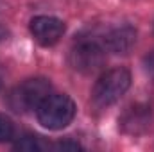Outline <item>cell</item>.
I'll return each instance as SVG.
<instances>
[{"label":"cell","mask_w":154,"mask_h":152,"mask_svg":"<svg viewBox=\"0 0 154 152\" xmlns=\"http://www.w3.org/2000/svg\"><path fill=\"white\" fill-rule=\"evenodd\" d=\"M145 70L151 75V79H154V50L145 57Z\"/></svg>","instance_id":"8fae6325"},{"label":"cell","mask_w":154,"mask_h":152,"mask_svg":"<svg viewBox=\"0 0 154 152\" xmlns=\"http://www.w3.org/2000/svg\"><path fill=\"white\" fill-rule=\"evenodd\" d=\"M54 149L56 150H79L81 145L75 143V141H59V143L54 145Z\"/></svg>","instance_id":"30bf717a"},{"label":"cell","mask_w":154,"mask_h":152,"mask_svg":"<svg viewBox=\"0 0 154 152\" xmlns=\"http://www.w3.org/2000/svg\"><path fill=\"white\" fill-rule=\"evenodd\" d=\"M104 61H106V50L102 45H99L93 39L79 41L70 52L72 68L86 75L99 72L104 66Z\"/></svg>","instance_id":"277c9868"},{"label":"cell","mask_w":154,"mask_h":152,"mask_svg":"<svg viewBox=\"0 0 154 152\" xmlns=\"http://www.w3.org/2000/svg\"><path fill=\"white\" fill-rule=\"evenodd\" d=\"M38 122L50 131L65 129L75 116V104L65 93H50L36 109Z\"/></svg>","instance_id":"6da1fadb"},{"label":"cell","mask_w":154,"mask_h":152,"mask_svg":"<svg viewBox=\"0 0 154 152\" xmlns=\"http://www.w3.org/2000/svg\"><path fill=\"white\" fill-rule=\"evenodd\" d=\"M0 86H2V81H0Z\"/></svg>","instance_id":"7c38bea8"},{"label":"cell","mask_w":154,"mask_h":152,"mask_svg":"<svg viewBox=\"0 0 154 152\" xmlns=\"http://www.w3.org/2000/svg\"><path fill=\"white\" fill-rule=\"evenodd\" d=\"M13 134H14V125H13L11 118L0 113V143L9 141L13 138Z\"/></svg>","instance_id":"9c48e42d"},{"label":"cell","mask_w":154,"mask_h":152,"mask_svg":"<svg viewBox=\"0 0 154 152\" xmlns=\"http://www.w3.org/2000/svg\"><path fill=\"white\" fill-rule=\"evenodd\" d=\"M131 86V74L125 68H111L99 77L93 86L91 100L97 108H108L129 90Z\"/></svg>","instance_id":"7a4b0ae2"},{"label":"cell","mask_w":154,"mask_h":152,"mask_svg":"<svg viewBox=\"0 0 154 152\" xmlns=\"http://www.w3.org/2000/svg\"><path fill=\"white\" fill-rule=\"evenodd\" d=\"M31 34L32 38L43 47H50L56 45L65 34V23L56 18V16H47V14H39L31 20Z\"/></svg>","instance_id":"5b68a950"},{"label":"cell","mask_w":154,"mask_h":152,"mask_svg":"<svg viewBox=\"0 0 154 152\" xmlns=\"http://www.w3.org/2000/svg\"><path fill=\"white\" fill-rule=\"evenodd\" d=\"M50 95V82L43 77L27 79L18 84L7 97L9 108L18 113L36 111L38 106Z\"/></svg>","instance_id":"3957f363"},{"label":"cell","mask_w":154,"mask_h":152,"mask_svg":"<svg viewBox=\"0 0 154 152\" xmlns=\"http://www.w3.org/2000/svg\"><path fill=\"white\" fill-rule=\"evenodd\" d=\"M14 149H18V150H41V149H45V145L39 141L38 136L27 134L14 143Z\"/></svg>","instance_id":"ba28073f"},{"label":"cell","mask_w":154,"mask_h":152,"mask_svg":"<svg viewBox=\"0 0 154 152\" xmlns=\"http://www.w3.org/2000/svg\"><path fill=\"white\" fill-rule=\"evenodd\" d=\"M136 43V29L131 25H118L111 29L102 41L104 50L113 54H127Z\"/></svg>","instance_id":"8992f818"},{"label":"cell","mask_w":154,"mask_h":152,"mask_svg":"<svg viewBox=\"0 0 154 152\" xmlns=\"http://www.w3.org/2000/svg\"><path fill=\"white\" fill-rule=\"evenodd\" d=\"M151 111L147 106H133L120 118V125L129 134H140L149 127Z\"/></svg>","instance_id":"52a82bcc"}]
</instances>
